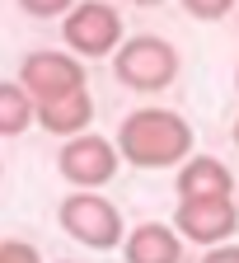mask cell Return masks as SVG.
<instances>
[{
  "label": "cell",
  "mask_w": 239,
  "mask_h": 263,
  "mask_svg": "<svg viewBox=\"0 0 239 263\" xmlns=\"http://www.w3.org/2000/svg\"><path fill=\"white\" fill-rule=\"evenodd\" d=\"M61 38L71 57H117L122 38V14L108 0H80V5L61 19Z\"/></svg>",
  "instance_id": "5b68a950"
},
{
  "label": "cell",
  "mask_w": 239,
  "mask_h": 263,
  "mask_svg": "<svg viewBox=\"0 0 239 263\" xmlns=\"http://www.w3.org/2000/svg\"><path fill=\"white\" fill-rule=\"evenodd\" d=\"M234 202H239V193H234Z\"/></svg>",
  "instance_id": "44dd1931"
},
{
  "label": "cell",
  "mask_w": 239,
  "mask_h": 263,
  "mask_svg": "<svg viewBox=\"0 0 239 263\" xmlns=\"http://www.w3.org/2000/svg\"><path fill=\"white\" fill-rule=\"evenodd\" d=\"M202 263H239V245H216L202 254Z\"/></svg>",
  "instance_id": "9a60e30c"
},
{
  "label": "cell",
  "mask_w": 239,
  "mask_h": 263,
  "mask_svg": "<svg viewBox=\"0 0 239 263\" xmlns=\"http://www.w3.org/2000/svg\"><path fill=\"white\" fill-rule=\"evenodd\" d=\"M127 263H183V235L164 221H141L122 240Z\"/></svg>",
  "instance_id": "9c48e42d"
},
{
  "label": "cell",
  "mask_w": 239,
  "mask_h": 263,
  "mask_svg": "<svg viewBox=\"0 0 239 263\" xmlns=\"http://www.w3.org/2000/svg\"><path fill=\"white\" fill-rule=\"evenodd\" d=\"M61 263H75V258H61Z\"/></svg>",
  "instance_id": "d6986e66"
},
{
  "label": "cell",
  "mask_w": 239,
  "mask_h": 263,
  "mask_svg": "<svg viewBox=\"0 0 239 263\" xmlns=\"http://www.w3.org/2000/svg\"><path fill=\"white\" fill-rule=\"evenodd\" d=\"M239 226V202L234 197H207V202H178L174 207V230L188 245H225Z\"/></svg>",
  "instance_id": "52a82bcc"
},
{
  "label": "cell",
  "mask_w": 239,
  "mask_h": 263,
  "mask_svg": "<svg viewBox=\"0 0 239 263\" xmlns=\"http://www.w3.org/2000/svg\"><path fill=\"white\" fill-rule=\"evenodd\" d=\"M80 5V0H19V10L33 14V19H66Z\"/></svg>",
  "instance_id": "7c38bea8"
},
{
  "label": "cell",
  "mask_w": 239,
  "mask_h": 263,
  "mask_svg": "<svg viewBox=\"0 0 239 263\" xmlns=\"http://www.w3.org/2000/svg\"><path fill=\"white\" fill-rule=\"evenodd\" d=\"M234 146H239V118H234Z\"/></svg>",
  "instance_id": "e0dca14e"
},
{
  "label": "cell",
  "mask_w": 239,
  "mask_h": 263,
  "mask_svg": "<svg viewBox=\"0 0 239 263\" xmlns=\"http://www.w3.org/2000/svg\"><path fill=\"white\" fill-rule=\"evenodd\" d=\"M113 76L136 94H160L178 80V47L160 33H136L113 57Z\"/></svg>",
  "instance_id": "7a4b0ae2"
},
{
  "label": "cell",
  "mask_w": 239,
  "mask_h": 263,
  "mask_svg": "<svg viewBox=\"0 0 239 263\" xmlns=\"http://www.w3.org/2000/svg\"><path fill=\"white\" fill-rule=\"evenodd\" d=\"M117 164H122L117 141H108V137H94V132H85V137H71V141H61V151H56V174H61L66 183H71L75 193H98L104 183H113Z\"/></svg>",
  "instance_id": "277c9868"
},
{
  "label": "cell",
  "mask_w": 239,
  "mask_h": 263,
  "mask_svg": "<svg viewBox=\"0 0 239 263\" xmlns=\"http://www.w3.org/2000/svg\"><path fill=\"white\" fill-rule=\"evenodd\" d=\"M19 85L33 94V104L75 94V89H85V61L80 57H66V52H52V47L28 52L24 66H19Z\"/></svg>",
  "instance_id": "8992f818"
},
{
  "label": "cell",
  "mask_w": 239,
  "mask_h": 263,
  "mask_svg": "<svg viewBox=\"0 0 239 263\" xmlns=\"http://www.w3.org/2000/svg\"><path fill=\"white\" fill-rule=\"evenodd\" d=\"M0 174H5V164H0Z\"/></svg>",
  "instance_id": "ffe728a7"
},
{
  "label": "cell",
  "mask_w": 239,
  "mask_h": 263,
  "mask_svg": "<svg viewBox=\"0 0 239 263\" xmlns=\"http://www.w3.org/2000/svg\"><path fill=\"white\" fill-rule=\"evenodd\" d=\"M0 263H43V254L28 240H0Z\"/></svg>",
  "instance_id": "5bb4252c"
},
{
  "label": "cell",
  "mask_w": 239,
  "mask_h": 263,
  "mask_svg": "<svg viewBox=\"0 0 239 263\" xmlns=\"http://www.w3.org/2000/svg\"><path fill=\"white\" fill-rule=\"evenodd\" d=\"M178 202H207V197H234V174L216 155H192L174 170Z\"/></svg>",
  "instance_id": "ba28073f"
},
{
  "label": "cell",
  "mask_w": 239,
  "mask_h": 263,
  "mask_svg": "<svg viewBox=\"0 0 239 263\" xmlns=\"http://www.w3.org/2000/svg\"><path fill=\"white\" fill-rule=\"evenodd\" d=\"M89 122H94V99H89V89H75V94H61V99L38 104V127L52 132V137H61V141L85 137Z\"/></svg>",
  "instance_id": "30bf717a"
},
{
  "label": "cell",
  "mask_w": 239,
  "mask_h": 263,
  "mask_svg": "<svg viewBox=\"0 0 239 263\" xmlns=\"http://www.w3.org/2000/svg\"><path fill=\"white\" fill-rule=\"evenodd\" d=\"M178 5H183L192 19H202V24H216V19H225V14L234 10V0H178Z\"/></svg>",
  "instance_id": "4fadbf2b"
},
{
  "label": "cell",
  "mask_w": 239,
  "mask_h": 263,
  "mask_svg": "<svg viewBox=\"0 0 239 263\" xmlns=\"http://www.w3.org/2000/svg\"><path fill=\"white\" fill-rule=\"evenodd\" d=\"M38 118V104L19 80H0V137H24Z\"/></svg>",
  "instance_id": "8fae6325"
},
{
  "label": "cell",
  "mask_w": 239,
  "mask_h": 263,
  "mask_svg": "<svg viewBox=\"0 0 239 263\" xmlns=\"http://www.w3.org/2000/svg\"><path fill=\"white\" fill-rule=\"evenodd\" d=\"M117 151L136 170H178L183 160H192V127L174 108H136L117 127Z\"/></svg>",
  "instance_id": "6da1fadb"
},
{
  "label": "cell",
  "mask_w": 239,
  "mask_h": 263,
  "mask_svg": "<svg viewBox=\"0 0 239 263\" xmlns=\"http://www.w3.org/2000/svg\"><path fill=\"white\" fill-rule=\"evenodd\" d=\"M56 221L61 230L71 235L75 245L85 249H113L127 240V230H122V212L108 202L104 193H66L61 197V207H56Z\"/></svg>",
  "instance_id": "3957f363"
},
{
  "label": "cell",
  "mask_w": 239,
  "mask_h": 263,
  "mask_svg": "<svg viewBox=\"0 0 239 263\" xmlns=\"http://www.w3.org/2000/svg\"><path fill=\"white\" fill-rule=\"evenodd\" d=\"M131 5H164V0H131Z\"/></svg>",
  "instance_id": "2e32d148"
},
{
  "label": "cell",
  "mask_w": 239,
  "mask_h": 263,
  "mask_svg": "<svg viewBox=\"0 0 239 263\" xmlns=\"http://www.w3.org/2000/svg\"><path fill=\"white\" fill-rule=\"evenodd\" d=\"M234 89H239V71H234Z\"/></svg>",
  "instance_id": "ac0fdd59"
}]
</instances>
